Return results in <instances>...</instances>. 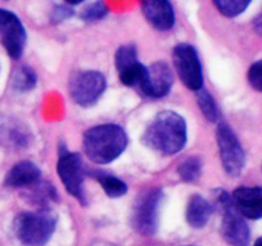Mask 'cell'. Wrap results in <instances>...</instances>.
I'll return each mask as SVG.
<instances>
[{
  "label": "cell",
  "instance_id": "obj_12",
  "mask_svg": "<svg viewBox=\"0 0 262 246\" xmlns=\"http://www.w3.org/2000/svg\"><path fill=\"white\" fill-rule=\"evenodd\" d=\"M232 204L241 215L250 219H260L262 215L261 187H239L232 195Z\"/></svg>",
  "mask_w": 262,
  "mask_h": 246
},
{
  "label": "cell",
  "instance_id": "obj_14",
  "mask_svg": "<svg viewBox=\"0 0 262 246\" xmlns=\"http://www.w3.org/2000/svg\"><path fill=\"white\" fill-rule=\"evenodd\" d=\"M41 171L33 161L23 160L15 164L5 177V186L20 189L36 184L40 178Z\"/></svg>",
  "mask_w": 262,
  "mask_h": 246
},
{
  "label": "cell",
  "instance_id": "obj_10",
  "mask_svg": "<svg viewBox=\"0 0 262 246\" xmlns=\"http://www.w3.org/2000/svg\"><path fill=\"white\" fill-rule=\"evenodd\" d=\"M0 40L10 58H20L27 35L19 18L7 9H0Z\"/></svg>",
  "mask_w": 262,
  "mask_h": 246
},
{
  "label": "cell",
  "instance_id": "obj_16",
  "mask_svg": "<svg viewBox=\"0 0 262 246\" xmlns=\"http://www.w3.org/2000/svg\"><path fill=\"white\" fill-rule=\"evenodd\" d=\"M95 177H96V179L100 182V184H101L102 189H104V191L106 192L109 197H120L127 194V184L115 176L104 173V172H97Z\"/></svg>",
  "mask_w": 262,
  "mask_h": 246
},
{
  "label": "cell",
  "instance_id": "obj_11",
  "mask_svg": "<svg viewBox=\"0 0 262 246\" xmlns=\"http://www.w3.org/2000/svg\"><path fill=\"white\" fill-rule=\"evenodd\" d=\"M173 86V73L165 61H156L146 69V76L140 89L151 97H163Z\"/></svg>",
  "mask_w": 262,
  "mask_h": 246
},
{
  "label": "cell",
  "instance_id": "obj_1",
  "mask_svg": "<svg viewBox=\"0 0 262 246\" xmlns=\"http://www.w3.org/2000/svg\"><path fill=\"white\" fill-rule=\"evenodd\" d=\"M143 141L148 148L161 154H177L187 142L186 120L178 113L164 110L148 125L143 135Z\"/></svg>",
  "mask_w": 262,
  "mask_h": 246
},
{
  "label": "cell",
  "instance_id": "obj_21",
  "mask_svg": "<svg viewBox=\"0 0 262 246\" xmlns=\"http://www.w3.org/2000/svg\"><path fill=\"white\" fill-rule=\"evenodd\" d=\"M107 7L101 2L92 3L89 7H86L82 12L81 17L82 19L86 20V22H94V20H99L101 18H104L107 14Z\"/></svg>",
  "mask_w": 262,
  "mask_h": 246
},
{
  "label": "cell",
  "instance_id": "obj_17",
  "mask_svg": "<svg viewBox=\"0 0 262 246\" xmlns=\"http://www.w3.org/2000/svg\"><path fill=\"white\" fill-rule=\"evenodd\" d=\"M197 101H199V107L202 110L205 117L210 122H216L217 118H219V109H217V105L215 102L214 97L206 90L201 89L197 91Z\"/></svg>",
  "mask_w": 262,
  "mask_h": 246
},
{
  "label": "cell",
  "instance_id": "obj_3",
  "mask_svg": "<svg viewBox=\"0 0 262 246\" xmlns=\"http://www.w3.org/2000/svg\"><path fill=\"white\" fill-rule=\"evenodd\" d=\"M55 227V214L48 209L22 213L14 220L15 236L26 246L46 245Z\"/></svg>",
  "mask_w": 262,
  "mask_h": 246
},
{
  "label": "cell",
  "instance_id": "obj_20",
  "mask_svg": "<svg viewBox=\"0 0 262 246\" xmlns=\"http://www.w3.org/2000/svg\"><path fill=\"white\" fill-rule=\"evenodd\" d=\"M250 0H215L214 5L227 17H235L247 9Z\"/></svg>",
  "mask_w": 262,
  "mask_h": 246
},
{
  "label": "cell",
  "instance_id": "obj_13",
  "mask_svg": "<svg viewBox=\"0 0 262 246\" xmlns=\"http://www.w3.org/2000/svg\"><path fill=\"white\" fill-rule=\"evenodd\" d=\"M146 19L159 31H168L176 23L173 5L166 0H147L141 4Z\"/></svg>",
  "mask_w": 262,
  "mask_h": 246
},
{
  "label": "cell",
  "instance_id": "obj_5",
  "mask_svg": "<svg viewBox=\"0 0 262 246\" xmlns=\"http://www.w3.org/2000/svg\"><path fill=\"white\" fill-rule=\"evenodd\" d=\"M161 200L163 192L159 189H150L138 196L132 217L133 227L138 233L143 236H152L156 232Z\"/></svg>",
  "mask_w": 262,
  "mask_h": 246
},
{
  "label": "cell",
  "instance_id": "obj_24",
  "mask_svg": "<svg viewBox=\"0 0 262 246\" xmlns=\"http://www.w3.org/2000/svg\"><path fill=\"white\" fill-rule=\"evenodd\" d=\"M255 246H261V238H257V240H256Z\"/></svg>",
  "mask_w": 262,
  "mask_h": 246
},
{
  "label": "cell",
  "instance_id": "obj_23",
  "mask_svg": "<svg viewBox=\"0 0 262 246\" xmlns=\"http://www.w3.org/2000/svg\"><path fill=\"white\" fill-rule=\"evenodd\" d=\"M72 14H73V10H72L71 8L66 7V5H59L58 8L54 9L53 15H51V20H53L54 23L61 22V20H64L66 18L71 17Z\"/></svg>",
  "mask_w": 262,
  "mask_h": 246
},
{
  "label": "cell",
  "instance_id": "obj_15",
  "mask_svg": "<svg viewBox=\"0 0 262 246\" xmlns=\"http://www.w3.org/2000/svg\"><path fill=\"white\" fill-rule=\"evenodd\" d=\"M211 213V204L205 197L200 196V195H194V196L191 197L188 207H187V222L193 228H201L209 222Z\"/></svg>",
  "mask_w": 262,
  "mask_h": 246
},
{
  "label": "cell",
  "instance_id": "obj_8",
  "mask_svg": "<svg viewBox=\"0 0 262 246\" xmlns=\"http://www.w3.org/2000/svg\"><path fill=\"white\" fill-rule=\"evenodd\" d=\"M216 140L225 172L229 176H239L241 172L245 168V151L235 133L227 123H219L216 130Z\"/></svg>",
  "mask_w": 262,
  "mask_h": 246
},
{
  "label": "cell",
  "instance_id": "obj_9",
  "mask_svg": "<svg viewBox=\"0 0 262 246\" xmlns=\"http://www.w3.org/2000/svg\"><path fill=\"white\" fill-rule=\"evenodd\" d=\"M56 171L67 191L82 204H86L83 192L84 168L81 156L69 151L60 154Z\"/></svg>",
  "mask_w": 262,
  "mask_h": 246
},
{
  "label": "cell",
  "instance_id": "obj_19",
  "mask_svg": "<svg viewBox=\"0 0 262 246\" xmlns=\"http://www.w3.org/2000/svg\"><path fill=\"white\" fill-rule=\"evenodd\" d=\"M202 164L197 156H191L186 159L183 163L179 166L178 173L181 178L186 182H194L200 176H201Z\"/></svg>",
  "mask_w": 262,
  "mask_h": 246
},
{
  "label": "cell",
  "instance_id": "obj_7",
  "mask_svg": "<svg viewBox=\"0 0 262 246\" xmlns=\"http://www.w3.org/2000/svg\"><path fill=\"white\" fill-rule=\"evenodd\" d=\"M173 61L182 82L189 90L199 91L204 85L202 66L196 49L189 44H179L174 48Z\"/></svg>",
  "mask_w": 262,
  "mask_h": 246
},
{
  "label": "cell",
  "instance_id": "obj_22",
  "mask_svg": "<svg viewBox=\"0 0 262 246\" xmlns=\"http://www.w3.org/2000/svg\"><path fill=\"white\" fill-rule=\"evenodd\" d=\"M248 81L256 91L262 90V61L257 60L248 71Z\"/></svg>",
  "mask_w": 262,
  "mask_h": 246
},
{
  "label": "cell",
  "instance_id": "obj_2",
  "mask_svg": "<svg viewBox=\"0 0 262 246\" xmlns=\"http://www.w3.org/2000/svg\"><path fill=\"white\" fill-rule=\"evenodd\" d=\"M128 144L127 133L118 125H101L87 130L83 135V150L90 160L106 164L115 160Z\"/></svg>",
  "mask_w": 262,
  "mask_h": 246
},
{
  "label": "cell",
  "instance_id": "obj_6",
  "mask_svg": "<svg viewBox=\"0 0 262 246\" xmlns=\"http://www.w3.org/2000/svg\"><path fill=\"white\" fill-rule=\"evenodd\" d=\"M106 89V79L97 71H82L69 82V94L81 107H91L101 97Z\"/></svg>",
  "mask_w": 262,
  "mask_h": 246
},
{
  "label": "cell",
  "instance_id": "obj_4",
  "mask_svg": "<svg viewBox=\"0 0 262 246\" xmlns=\"http://www.w3.org/2000/svg\"><path fill=\"white\" fill-rule=\"evenodd\" d=\"M217 205L223 210L222 235L225 241L232 246H248L250 228L242 215L233 207L232 199L227 192H219Z\"/></svg>",
  "mask_w": 262,
  "mask_h": 246
},
{
  "label": "cell",
  "instance_id": "obj_18",
  "mask_svg": "<svg viewBox=\"0 0 262 246\" xmlns=\"http://www.w3.org/2000/svg\"><path fill=\"white\" fill-rule=\"evenodd\" d=\"M36 82L37 79H36L35 72L28 67H20L13 74V86L19 91H28V90L33 89Z\"/></svg>",
  "mask_w": 262,
  "mask_h": 246
}]
</instances>
